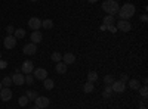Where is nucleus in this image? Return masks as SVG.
<instances>
[{
    "instance_id": "obj_14",
    "label": "nucleus",
    "mask_w": 148,
    "mask_h": 109,
    "mask_svg": "<svg viewBox=\"0 0 148 109\" xmlns=\"http://www.w3.org/2000/svg\"><path fill=\"white\" fill-rule=\"evenodd\" d=\"M62 60H64L65 65H71V64L76 62V56H74L73 53H70V52H67L65 55H62Z\"/></svg>"
},
{
    "instance_id": "obj_16",
    "label": "nucleus",
    "mask_w": 148,
    "mask_h": 109,
    "mask_svg": "<svg viewBox=\"0 0 148 109\" xmlns=\"http://www.w3.org/2000/svg\"><path fill=\"white\" fill-rule=\"evenodd\" d=\"M43 86H45L46 90H52L53 86H55V83H53V80H51V78H45V80H43Z\"/></svg>"
},
{
    "instance_id": "obj_10",
    "label": "nucleus",
    "mask_w": 148,
    "mask_h": 109,
    "mask_svg": "<svg viewBox=\"0 0 148 109\" xmlns=\"http://www.w3.org/2000/svg\"><path fill=\"white\" fill-rule=\"evenodd\" d=\"M34 78L43 81L45 78H47V71L45 68H36L34 69Z\"/></svg>"
},
{
    "instance_id": "obj_22",
    "label": "nucleus",
    "mask_w": 148,
    "mask_h": 109,
    "mask_svg": "<svg viewBox=\"0 0 148 109\" xmlns=\"http://www.w3.org/2000/svg\"><path fill=\"white\" fill-rule=\"evenodd\" d=\"M15 35L14 37L18 40V39H22V37H25V31H24L22 28H18V30H15V32H14Z\"/></svg>"
},
{
    "instance_id": "obj_34",
    "label": "nucleus",
    "mask_w": 148,
    "mask_h": 109,
    "mask_svg": "<svg viewBox=\"0 0 148 109\" xmlns=\"http://www.w3.org/2000/svg\"><path fill=\"white\" fill-rule=\"evenodd\" d=\"M107 30H110L111 32H116V31H117V28H116L114 25H108V27H107Z\"/></svg>"
},
{
    "instance_id": "obj_33",
    "label": "nucleus",
    "mask_w": 148,
    "mask_h": 109,
    "mask_svg": "<svg viewBox=\"0 0 148 109\" xmlns=\"http://www.w3.org/2000/svg\"><path fill=\"white\" fill-rule=\"evenodd\" d=\"M127 78H129V77H127L126 74H121V77H120V81H121V83H126V81H127Z\"/></svg>"
},
{
    "instance_id": "obj_19",
    "label": "nucleus",
    "mask_w": 148,
    "mask_h": 109,
    "mask_svg": "<svg viewBox=\"0 0 148 109\" xmlns=\"http://www.w3.org/2000/svg\"><path fill=\"white\" fill-rule=\"evenodd\" d=\"M93 90H95L93 83H89V81H88V83H86L84 86H83V91H84V93H92Z\"/></svg>"
},
{
    "instance_id": "obj_17",
    "label": "nucleus",
    "mask_w": 148,
    "mask_h": 109,
    "mask_svg": "<svg viewBox=\"0 0 148 109\" xmlns=\"http://www.w3.org/2000/svg\"><path fill=\"white\" fill-rule=\"evenodd\" d=\"M42 27H43L45 30H52V28H53V21H52V19H45V21H42Z\"/></svg>"
},
{
    "instance_id": "obj_6",
    "label": "nucleus",
    "mask_w": 148,
    "mask_h": 109,
    "mask_svg": "<svg viewBox=\"0 0 148 109\" xmlns=\"http://www.w3.org/2000/svg\"><path fill=\"white\" fill-rule=\"evenodd\" d=\"M0 99H2L3 102H9L12 99V90L9 87H3L2 90H0Z\"/></svg>"
},
{
    "instance_id": "obj_15",
    "label": "nucleus",
    "mask_w": 148,
    "mask_h": 109,
    "mask_svg": "<svg viewBox=\"0 0 148 109\" xmlns=\"http://www.w3.org/2000/svg\"><path fill=\"white\" fill-rule=\"evenodd\" d=\"M67 66H68V65H65L64 62H56L55 71L58 72V74H65V72H67Z\"/></svg>"
},
{
    "instance_id": "obj_4",
    "label": "nucleus",
    "mask_w": 148,
    "mask_h": 109,
    "mask_svg": "<svg viewBox=\"0 0 148 109\" xmlns=\"http://www.w3.org/2000/svg\"><path fill=\"white\" fill-rule=\"evenodd\" d=\"M117 30L123 31V32H129L132 30V25H130V22L126 21V19H120L117 22Z\"/></svg>"
},
{
    "instance_id": "obj_32",
    "label": "nucleus",
    "mask_w": 148,
    "mask_h": 109,
    "mask_svg": "<svg viewBox=\"0 0 148 109\" xmlns=\"http://www.w3.org/2000/svg\"><path fill=\"white\" fill-rule=\"evenodd\" d=\"M5 68H8V62L6 60H0V69H5Z\"/></svg>"
},
{
    "instance_id": "obj_30",
    "label": "nucleus",
    "mask_w": 148,
    "mask_h": 109,
    "mask_svg": "<svg viewBox=\"0 0 148 109\" xmlns=\"http://www.w3.org/2000/svg\"><path fill=\"white\" fill-rule=\"evenodd\" d=\"M24 78H25V83L27 84H33L34 83V78L30 75V74H27V75H24Z\"/></svg>"
},
{
    "instance_id": "obj_23",
    "label": "nucleus",
    "mask_w": 148,
    "mask_h": 109,
    "mask_svg": "<svg viewBox=\"0 0 148 109\" xmlns=\"http://www.w3.org/2000/svg\"><path fill=\"white\" fill-rule=\"evenodd\" d=\"M25 96L28 97V100H36V99H37V96H39V94H37V91H34V90H28Z\"/></svg>"
},
{
    "instance_id": "obj_5",
    "label": "nucleus",
    "mask_w": 148,
    "mask_h": 109,
    "mask_svg": "<svg viewBox=\"0 0 148 109\" xmlns=\"http://www.w3.org/2000/svg\"><path fill=\"white\" fill-rule=\"evenodd\" d=\"M22 52H24V55H27V56L36 55V52H37V46H36L34 43H28V44H25V46H24Z\"/></svg>"
},
{
    "instance_id": "obj_25",
    "label": "nucleus",
    "mask_w": 148,
    "mask_h": 109,
    "mask_svg": "<svg viewBox=\"0 0 148 109\" xmlns=\"http://www.w3.org/2000/svg\"><path fill=\"white\" fill-rule=\"evenodd\" d=\"M28 97H27V96H21V97L18 99V103H19V106H27L28 105Z\"/></svg>"
},
{
    "instance_id": "obj_21",
    "label": "nucleus",
    "mask_w": 148,
    "mask_h": 109,
    "mask_svg": "<svg viewBox=\"0 0 148 109\" xmlns=\"http://www.w3.org/2000/svg\"><path fill=\"white\" fill-rule=\"evenodd\" d=\"M129 87H130V89H133V90H138V89L141 87V84H139V81H138V80H135V78H133V80H130V81H129Z\"/></svg>"
},
{
    "instance_id": "obj_13",
    "label": "nucleus",
    "mask_w": 148,
    "mask_h": 109,
    "mask_svg": "<svg viewBox=\"0 0 148 109\" xmlns=\"http://www.w3.org/2000/svg\"><path fill=\"white\" fill-rule=\"evenodd\" d=\"M43 40V34L37 30V31H33L31 32V43H34V44H37V43H40Z\"/></svg>"
},
{
    "instance_id": "obj_39",
    "label": "nucleus",
    "mask_w": 148,
    "mask_h": 109,
    "mask_svg": "<svg viewBox=\"0 0 148 109\" xmlns=\"http://www.w3.org/2000/svg\"><path fill=\"white\" fill-rule=\"evenodd\" d=\"M3 89V86H2V81H0V90H2Z\"/></svg>"
},
{
    "instance_id": "obj_2",
    "label": "nucleus",
    "mask_w": 148,
    "mask_h": 109,
    "mask_svg": "<svg viewBox=\"0 0 148 109\" xmlns=\"http://www.w3.org/2000/svg\"><path fill=\"white\" fill-rule=\"evenodd\" d=\"M102 9L108 15H116L119 12V9H120V6H119V3L116 2V0H105V2L102 3Z\"/></svg>"
},
{
    "instance_id": "obj_36",
    "label": "nucleus",
    "mask_w": 148,
    "mask_h": 109,
    "mask_svg": "<svg viewBox=\"0 0 148 109\" xmlns=\"http://www.w3.org/2000/svg\"><path fill=\"white\" fill-rule=\"evenodd\" d=\"M142 83H144V86H147V83H148V80H147V78H142Z\"/></svg>"
},
{
    "instance_id": "obj_24",
    "label": "nucleus",
    "mask_w": 148,
    "mask_h": 109,
    "mask_svg": "<svg viewBox=\"0 0 148 109\" xmlns=\"http://www.w3.org/2000/svg\"><path fill=\"white\" fill-rule=\"evenodd\" d=\"M51 59L53 60V62H61V59H62V55L58 53V52H53V53L51 55Z\"/></svg>"
},
{
    "instance_id": "obj_37",
    "label": "nucleus",
    "mask_w": 148,
    "mask_h": 109,
    "mask_svg": "<svg viewBox=\"0 0 148 109\" xmlns=\"http://www.w3.org/2000/svg\"><path fill=\"white\" fill-rule=\"evenodd\" d=\"M89 3H95V2H98V0H88Z\"/></svg>"
},
{
    "instance_id": "obj_20",
    "label": "nucleus",
    "mask_w": 148,
    "mask_h": 109,
    "mask_svg": "<svg viewBox=\"0 0 148 109\" xmlns=\"http://www.w3.org/2000/svg\"><path fill=\"white\" fill-rule=\"evenodd\" d=\"M96 80H98V72L96 71H90L88 74V81L89 83H95Z\"/></svg>"
},
{
    "instance_id": "obj_42",
    "label": "nucleus",
    "mask_w": 148,
    "mask_h": 109,
    "mask_svg": "<svg viewBox=\"0 0 148 109\" xmlns=\"http://www.w3.org/2000/svg\"><path fill=\"white\" fill-rule=\"evenodd\" d=\"M116 2H117V0H116Z\"/></svg>"
},
{
    "instance_id": "obj_1",
    "label": "nucleus",
    "mask_w": 148,
    "mask_h": 109,
    "mask_svg": "<svg viewBox=\"0 0 148 109\" xmlns=\"http://www.w3.org/2000/svg\"><path fill=\"white\" fill-rule=\"evenodd\" d=\"M135 10H136V9H135V6H133L132 3H125V5L119 9L117 14H119L120 19H126V21H127L129 18H132V16L135 15Z\"/></svg>"
},
{
    "instance_id": "obj_35",
    "label": "nucleus",
    "mask_w": 148,
    "mask_h": 109,
    "mask_svg": "<svg viewBox=\"0 0 148 109\" xmlns=\"http://www.w3.org/2000/svg\"><path fill=\"white\" fill-rule=\"evenodd\" d=\"M139 19H141L142 22H147V21H148V16H147V15L144 14V15H141V18H139Z\"/></svg>"
},
{
    "instance_id": "obj_41",
    "label": "nucleus",
    "mask_w": 148,
    "mask_h": 109,
    "mask_svg": "<svg viewBox=\"0 0 148 109\" xmlns=\"http://www.w3.org/2000/svg\"><path fill=\"white\" fill-rule=\"evenodd\" d=\"M30 2H37V0H30Z\"/></svg>"
},
{
    "instance_id": "obj_31",
    "label": "nucleus",
    "mask_w": 148,
    "mask_h": 109,
    "mask_svg": "<svg viewBox=\"0 0 148 109\" xmlns=\"http://www.w3.org/2000/svg\"><path fill=\"white\" fill-rule=\"evenodd\" d=\"M6 32H8V35H12V34H14V32H15V28H14V27H12V25H9V27L6 28Z\"/></svg>"
},
{
    "instance_id": "obj_27",
    "label": "nucleus",
    "mask_w": 148,
    "mask_h": 109,
    "mask_svg": "<svg viewBox=\"0 0 148 109\" xmlns=\"http://www.w3.org/2000/svg\"><path fill=\"white\" fill-rule=\"evenodd\" d=\"M10 84H12V78H10V77H5V78L2 80V86H3V87H9Z\"/></svg>"
},
{
    "instance_id": "obj_9",
    "label": "nucleus",
    "mask_w": 148,
    "mask_h": 109,
    "mask_svg": "<svg viewBox=\"0 0 148 109\" xmlns=\"http://www.w3.org/2000/svg\"><path fill=\"white\" fill-rule=\"evenodd\" d=\"M3 46L6 47V49H14V47L16 46V39L14 37V35H8V37L3 40Z\"/></svg>"
},
{
    "instance_id": "obj_7",
    "label": "nucleus",
    "mask_w": 148,
    "mask_h": 109,
    "mask_svg": "<svg viewBox=\"0 0 148 109\" xmlns=\"http://www.w3.org/2000/svg\"><path fill=\"white\" fill-rule=\"evenodd\" d=\"M34 102H36V106H39L40 109L47 108L49 103H51V100H49L47 97H45V96H37V99H36Z\"/></svg>"
},
{
    "instance_id": "obj_29",
    "label": "nucleus",
    "mask_w": 148,
    "mask_h": 109,
    "mask_svg": "<svg viewBox=\"0 0 148 109\" xmlns=\"http://www.w3.org/2000/svg\"><path fill=\"white\" fill-rule=\"evenodd\" d=\"M104 90H105V91H104V97H110L111 93H113V89H111V86H105Z\"/></svg>"
},
{
    "instance_id": "obj_38",
    "label": "nucleus",
    "mask_w": 148,
    "mask_h": 109,
    "mask_svg": "<svg viewBox=\"0 0 148 109\" xmlns=\"http://www.w3.org/2000/svg\"><path fill=\"white\" fill-rule=\"evenodd\" d=\"M139 109H147V106H145V105H142V106H141Z\"/></svg>"
},
{
    "instance_id": "obj_18",
    "label": "nucleus",
    "mask_w": 148,
    "mask_h": 109,
    "mask_svg": "<svg viewBox=\"0 0 148 109\" xmlns=\"http://www.w3.org/2000/svg\"><path fill=\"white\" fill-rule=\"evenodd\" d=\"M113 24H114V16L113 15H107L104 18V24H102V25L108 27V25H113Z\"/></svg>"
},
{
    "instance_id": "obj_3",
    "label": "nucleus",
    "mask_w": 148,
    "mask_h": 109,
    "mask_svg": "<svg viewBox=\"0 0 148 109\" xmlns=\"http://www.w3.org/2000/svg\"><path fill=\"white\" fill-rule=\"evenodd\" d=\"M28 27H30L33 31L40 30V28H42V19H40V18H36V16L30 18V19H28Z\"/></svg>"
},
{
    "instance_id": "obj_12",
    "label": "nucleus",
    "mask_w": 148,
    "mask_h": 109,
    "mask_svg": "<svg viewBox=\"0 0 148 109\" xmlns=\"http://www.w3.org/2000/svg\"><path fill=\"white\" fill-rule=\"evenodd\" d=\"M10 78H12V83L16 84V86H22V84L25 83V78H24V75L19 74V72H15V74L12 75Z\"/></svg>"
},
{
    "instance_id": "obj_26",
    "label": "nucleus",
    "mask_w": 148,
    "mask_h": 109,
    "mask_svg": "<svg viewBox=\"0 0 148 109\" xmlns=\"http://www.w3.org/2000/svg\"><path fill=\"white\" fill-rule=\"evenodd\" d=\"M104 83L107 84V86H111V84L114 83V77H113V75H110V74L105 75V77H104Z\"/></svg>"
},
{
    "instance_id": "obj_40",
    "label": "nucleus",
    "mask_w": 148,
    "mask_h": 109,
    "mask_svg": "<svg viewBox=\"0 0 148 109\" xmlns=\"http://www.w3.org/2000/svg\"><path fill=\"white\" fill-rule=\"evenodd\" d=\"M31 109H40L39 106H34V108H31Z\"/></svg>"
},
{
    "instance_id": "obj_8",
    "label": "nucleus",
    "mask_w": 148,
    "mask_h": 109,
    "mask_svg": "<svg viewBox=\"0 0 148 109\" xmlns=\"http://www.w3.org/2000/svg\"><path fill=\"white\" fill-rule=\"evenodd\" d=\"M111 89H113V91H116V93H123L126 90V84L121 83V81H116L114 80V83L111 84Z\"/></svg>"
},
{
    "instance_id": "obj_28",
    "label": "nucleus",
    "mask_w": 148,
    "mask_h": 109,
    "mask_svg": "<svg viewBox=\"0 0 148 109\" xmlns=\"http://www.w3.org/2000/svg\"><path fill=\"white\" fill-rule=\"evenodd\" d=\"M138 90H139V93H141L142 97H147V96H148V89H147V86H142V87H139Z\"/></svg>"
},
{
    "instance_id": "obj_11",
    "label": "nucleus",
    "mask_w": 148,
    "mask_h": 109,
    "mask_svg": "<svg viewBox=\"0 0 148 109\" xmlns=\"http://www.w3.org/2000/svg\"><path fill=\"white\" fill-rule=\"evenodd\" d=\"M33 62L31 60H24L22 62V65H21V71L24 72V74H31L33 72Z\"/></svg>"
}]
</instances>
